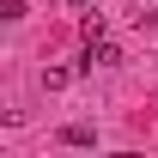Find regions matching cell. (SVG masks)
Returning <instances> with one entry per match:
<instances>
[{"label":"cell","instance_id":"1","mask_svg":"<svg viewBox=\"0 0 158 158\" xmlns=\"http://www.w3.org/2000/svg\"><path fill=\"white\" fill-rule=\"evenodd\" d=\"M116 61H122V49H116V43H110V37H91V49H85V67H116Z\"/></svg>","mask_w":158,"mask_h":158},{"label":"cell","instance_id":"2","mask_svg":"<svg viewBox=\"0 0 158 158\" xmlns=\"http://www.w3.org/2000/svg\"><path fill=\"white\" fill-rule=\"evenodd\" d=\"M61 140H67V146H91V140H98V128H85V122H67V128H61Z\"/></svg>","mask_w":158,"mask_h":158},{"label":"cell","instance_id":"3","mask_svg":"<svg viewBox=\"0 0 158 158\" xmlns=\"http://www.w3.org/2000/svg\"><path fill=\"white\" fill-rule=\"evenodd\" d=\"M0 19H24V0H6V6H0Z\"/></svg>","mask_w":158,"mask_h":158},{"label":"cell","instance_id":"4","mask_svg":"<svg viewBox=\"0 0 158 158\" xmlns=\"http://www.w3.org/2000/svg\"><path fill=\"white\" fill-rule=\"evenodd\" d=\"M67 6H91V0H67Z\"/></svg>","mask_w":158,"mask_h":158}]
</instances>
